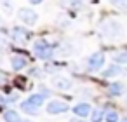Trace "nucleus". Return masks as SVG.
<instances>
[{
	"instance_id": "1",
	"label": "nucleus",
	"mask_w": 127,
	"mask_h": 122,
	"mask_svg": "<svg viewBox=\"0 0 127 122\" xmlns=\"http://www.w3.org/2000/svg\"><path fill=\"white\" fill-rule=\"evenodd\" d=\"M99 30H101V35L106 37L108 40H117L124 35V26L115 19H108V21L101 23Z\"/></svg>"
},
{
	"instance_id": "2",
	"label": "nucleus",
	"mask_w": 127,
	"mask_h": 122,
	"mask_svg": "<svg viewBox=\"0 0 127 122\" xmlns=\"http://www.w3.org/2000/svg\"><path fill=\"white\" fill-rule=\"evenodd\" d=\"M33 52H35V56L38 59L47 61V59H51L54 56V45H51L45 39H38L33 44Z\"/></svg>"
},
{
	"instance_id": "3",
	"label": "nucleus",
	"mask_w": 127,
	"mask_h": 122,
	"mask_svg": "<svg viewBox=\"0 0 127 122\" xmlns=\"http://www.w3.org/2000/svg\"><path fill=\"white\" fill-rule=\"evenodd\" d=\"M18 18L21 19V23H25L26 26H33L37 25L38 21V14L33 11V9H28V7H21L18 11Z\"/></svg>"
},
{
	"instance_id": "4",
	"label": "nucleus",
	"mask_w": 127,
	"mask_h": 122,
	"mask_svg": "<svg viewBox=\"0 0 127 122\" xmlns=\"http://www.w3.org/2000/svg\"><path fill=\"white\" fill-rule=\"evenodd\" d=\"M68 110H70V105L64 103V101H61V99H52V101H49L47 106H45V112H47L49 115H61V113H64V112H68Z\"/></svg>"
},
{
	"instance_id": "5",
	"label": "nucleus",
	"mask_w": 127,
	"mask_h": 122,
	"mask_svg": "<svg viewBox=\"0 0 127 122\" xmlns=\"http://www.w3.org/2000/svg\"><path fill=\"white\" fill-rule=\"evenodd\" d=\"M103 66H104V54L103 52H92L87 59L89 72H99Z\"/></svg>"
},
{
	"instance_id": "6",
	"label": "nucleus",
	"mask_w": 127,
	"mask_h": 122,
	"mask_svg": "<svg viewBox=\"0 0 127 122\" xmlns=\"http://www.w3.org/2000/svg\"><path fill=\"white\" fill-rule=\"evenodd\" d=\"M51 84H52V87H56L58 91H70V89L73 87L71 79H68V77H64V75H54V77L51 79Z\"/></svg>"
},
{
	"instance_id": "7",
	"label": "nucleus",
	"mask_w": 127,
	"mask_h": 122,
	"mask_svg": "<svg viewBox=\"0 0 127 122\" xmlns=\"http://www.w3.org/2000/svg\"><path fill=\"white\" fill-rule=\"evenodd\" d=\"M28 39H30V32L26 28H23V26L12 28V40L16 44H25V42H28Z\"/></svg>"
},
{
	"instance_id": "8",
	"label": "nucleus",
	"mask_w": 127,
	"mask_h": 122,
	"mask_svg": "<svg viewBox=\"0 0 127 122\" xmlns=\"http://www.w3.org/2000/svg\"><path fill=\"white\" fill-rule=\"evenodd\" d=\"M73 113L77 117H80V119H85V117H89L92 113V106L89 103H78V105L73 106Z\"/></svg>"
},
{
	"instance_id": "9",
	"label": "nucleus",
	"mask_w": 127,
	"mask_h": 122,
	"mask_svg": "<svg viewBox=\"0 0 127 122\" xmlns=\"http://www.w3.org/2000/svg\"><path fill=\"white\" fill-rule=\"evenodd\" d=\"M44 101H45V94L44 92H35V94L28 96V99H25V103H28L33 108H40L44 105Z\"/></svg>"
},
{
	"instance_id": "10",
	"label": "nucleus",
	"mask_w": 127,
	"mask_h": 122,
	"mask_svg": "<svg viewBox=\"0 0 127 122\" xmlns=\"http://www.w3.org/2000/svg\"><path fill=\"white\" fill-rule=\"evenodd\" d=\"M26 65H28V59H26L25 56L14 54V56L11 58V66H12V70H14V72H19V70L26 68Z\"/></svg>"
},
{
	"instance_id": "11",
	"label": "nucleus",
	"mask_w": 127,
	"mask_h": 122,
	"mask_svg": "<svg viewBox=\"0 0 127 122\" xmlns=\"http://www.w3.org/2000/svg\"><path fill=\"white\" fill-rule=\"evenodd\" d=\"M120 73H124V70H122V66L120 65H110L104 72H103V77L104 79H113V77H117V75H120Z\"/></svg>"
},
{
	"instance_id": "12",
	"label": "nucleus",
	"mask_w": 127,
	"mask_h": 122,
	"mask_svg": "<svg viewBox=\"0 0 127 122\" xmlns=\"http://www.w3.org/2000/svg\"><path fill=\"white\" fill-rule=\"evenodd\" d=\"M2 119H4V122H19L21 120V117H19V113L16 110H5Z\"/></svg>"
},
{
	"instance_id": "13",
	"label": "nucleus",
	"mask_w": 127,
	"mask_h": 122,
	"mask_svg": "<svg viewBox=\"0 0 127 122\" xmlns=\"http://www.w3.org/2000/svg\"><path fill=\"white\" fill-rule=\"evenodd\" d=\"M108 92H110L111 96H122V94H124V84H122V82H113V84H110Z\"/></svg>"
},
{
	"instance_id": "14",
	"label": "nucleus",
	"mask_w": 127,
	"mask_h": 122,
	"mask_svg": "<svg viewBox=\"0 0 127 122\" xmlns=\"http://www.w3.org/2000/svg\"><path fill=\"white\" fill-rule=\"evenodd\" d=\"M104 115H106V112L103 108H94L92 113H91V122H103Z\"/></svg>"
},
{
	"instance_id": "15",
	"label": "nucleus",
	"mask_w": 127,
	"mask_h": 122,
	"mask_svg": "<svg viewBox=\"0 0 127 122\" xmlns=\"http://www.w3.org/2000/svg\"><path fill=\"white\" fill-rule=\"evenodd\" d=\"M104 122H120L118 112H117V110H106V115H104Z\"/></svg>"
},
{
	"instance_id": "16",
	"label": "nucleus",
	"mask_w": 127,
	"mask_h": 122,
	"mask_svg": "<svg viewBox=\"0 0 127 122\" xmlns=\"http://www.w3.org/2000/svg\"><path fill=\"white\" fill-rule=\"evenodd\" d=\"M113 61L117 65H127V52H117L113 56Z\"/></svg>"
},
{
	"instance_id": "17",
	"label": "nucleus",
	"mask_w": 127,
	"mask_h": 122,
	"mask_svg": "<svg viewBox=\"0 0 127 122\" xmlns=\"http://www.w3.org/2000/svg\"><path fill=\"white\" fill-rule=\"evenodd\" d=\"M108 2L120 11H127V0H108Z\"/></svg>"
},
{
	"instance_id": "18",
	"label": "nucleus",
	"mask_w": 127,
	"mask_h": 122,
	"mask_svg": "<svg viewBox=\"0 0 127 122\" xmlns=\"http://www.w3.org/2000/svg\"><path fill=\"white\" fill-rule=\"evenodd\" d=\"M21 112H25V113H30V115H37L38 113V108H33V106H30L28 103H21Z\"/></svg>"
},
{
	"instance_id": "19",
	"label": "nucleus",
	"mask_w": 127,
	"mask_h": 122,
	"mask_svg": "<svg viewBox=\"0 0 127 122\" xmlns=\"http://www.w3.org/2000/svg\"><path fill=\"white\" fill-rule=\"evenodd\" d=\"M42 2H44V0H30L32 5H38V4H42Z\"/></svg>"
},
{
	"instance_id": "20",
	"label": "nucleus",
	"mask_w": 127,
	"mask_h": 122,
	"mask_svg": "<svg viewBox=\"0 0 127 122\" xmlns=\"http://www.w3.org/2000/svg\"><path fill=\"white\" fill-rule=\"evenodd\" d=\"M19 122H32V120H28V119H21Z\"/></svg>"
},
{
	"instance_id": "21",
	"label": "nucleus",
	"mask_w": 127,
	"mask_h": 122,
	"mask_svg": "<svg viewBox=\"0 0 127 122\" xmlns=\"http://www.w3.org/2000/svg\"><path fill=\"white\" fill-rule=\"evenodd\" d=\"M120 122H127V117H124V119H120Z\"/></svg>"
},
{
	"instance_id": "22",
	"label": "nucleus",
	"mask_w": 127,
	"mask_h": 122,
	"mask_svg": "<svg viewBox=\"0 0 127 122\" xmlns=\"http://www.w3.org/2000/svg\"><path fill=\"white\" fill-rule=\"evenodd\" d=\"M71 122H82V120H78V119H71Z\"/></svg>"
}]
</instances>
